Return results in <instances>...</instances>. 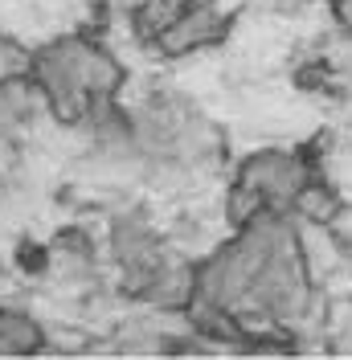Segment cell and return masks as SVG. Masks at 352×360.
I'll use <instances>...</instances> for the list:
<instances>
[{
    "mask_svg": "<svg viewBox=\"0 0 352 360\" xmlns=\"http://www.w3.org/2000/svg\"><path fill=\"white\" fill-rule=\"evenodd\" d=\"M234 29V13L225 8V0H189L160 37L152 41V49L168 62H184L193 53H205L230 37Z\"/></svg>",
    "mask_w": 352,
    "mask_h": 360,
    "instance_id": "3",
    "label": "cell"
},
{
    "mask_svg": "<svg viewBox=\"0 0 352 360\" xmlns=\"http://www.w3.org/2000/svg\"><path fill=\"white\" fill-rule=\"evenodd\" d=\"M49 348V328L42 315L17 303H0V356H37Z\"/></svg>",
    "mask_w": 352,
    "mask_h": 360,
    "instance_id": "4",
    "label": "cell"
},
{
    "mask_svg": "<svg viewBox=\"0 0 352 360\" xmlns=\"http://www.w3.org/2000/svg\"><path fill=\"white\" fill-rule=\"evenodd\" d=\"M33 74L45 86L58 127H82L99 98H119L127 86V66L94 33H58L33 49Z\"/></svg>",
    "mask_w": 352,
    "mask_h": 360,
    "instance_id": "1",
    "label": "cell"
},
{
    "mask_svg": "<svg viewBox=\"0 0 352 360\" xmlns=\"http://www.w3.org/2000/svg\"><path fill=\"white\" fill-rule=\"evenodd\" d=\"M311 176L315 164L308 160V152H291V148H258L234 164V180L254 184L275 213H291L295 197L311 184Z\"/></svg>",
    "mask_w": 352,
    "mask_h": 360,
    "instance_id": "2",
    "label": "cell"
},
{
    "mask_svg": "<svg viewBox=\"0 0 352 360\" xmlns=\"http://www.w3.org/2000/svg\"><path fill=\"white\" fill-rule=\"evenodd\" d=\"M344 209H348V205H344V197H340V188L315 172L311 184L295 197V205H291L287 217H291L295 225H336Z\"/></svg>",
    "mask_w": 352,
    "mask_h": 360,
    "instance_id": "5",
    "label": "cell"
}]
</instances>
